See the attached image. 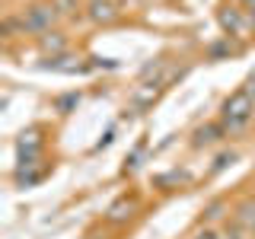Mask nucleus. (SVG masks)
<instances>
[{"label":"nucleus","instance_id":"obj_1","mask_svg":"<svg viewBox=\"0 0 255 239\" xmlns=\"http://www.w3.org/2000/svg\"><path fill=\"white\" fill-rule=\"evenodd\" d=\"M252 115H255V96L249 90H236V93H230V99L220 109V124L227 134H239L249 127Z\"/></svg>","mask_w":255,"mask_h":239},{"label":"nucleus","instance_id":"obj_2","mask_svg":"<svg viewBox=\"0 0 255 239\" xmlns=\"http://www.w3.org/2000/svg\"><path fill=\"white\" fill-rule=\"evenodd\" d=\"M58 6L54 3H32V6H26L22 10V16H19V22H22V35H45V32H51V26H54V19H58Z\"/></svg>","mask_w":255,"mask_h":239},{"label":"nucleus","instance_id":"obj_3","mask_svg":"<svg viewBox=\"0 0 255 239\" xmlns=\"http://www.w3.org/2000/svg\"><path fill=\"white\" fill-rule=\"evenodd\" d=\"M86 16H90L93 22H112V19L118 16V6L112 3V0H90Z\"/></svg>","mask_w":255,"mask_h":239},{"label":"nucleus","instance_id":"obj_4","mask_svg":"<svg viewBox=\"0 0 255 239\" xmlns=\"http://www.w3.org/2000/svg\"><path fill=\"white\" fill-rule=\"evenodd\" d=\"M45 70H54V74H80L83 70V64H80L77 58H70V54H58V58H48L42 61Z\"/></svg>","mask_w":255,"mask_h":239},{"label":"nucleus","instance_id":"obj_5","mask_svg":"<svg viewBox=\"0 0 255 239\" xmlns=\"http://www.w3.org/2000/svg\"><path fill=\"white\" fill-rule=\"evenodd\" d=\"M16 147H19V156H38V147H42V137H38V127H29V131L19 134V140H16Z\"/></svg>","mask_w":255,"mask_h":239},{"label":"nucleus","instance_id":"obj_6","mask_svg":"<svg viewBox=\"0 0 255 239\" xmlns=\"http://www.w3.org/2000/svg\"><path fill=\"white\" fill-rule=\"evenodd\" d=\"M220 26L227 29L230 35H243V32H246L243 10H236V6H227V10H220Z\"/></svg>","mask_w":255,"mask_h":239},{"label":"nucleus","instance_id":"obj_7","mask_svg":"<svg viewBox=\"0 0 255 239\" xmlns=\"http://www.w3.org/2000/svg\"><path fill=\"white\" fill-rule=\"evenodd\" d=\"M38 48L45 54H51V58H58V54L67 51V42H64V35H58V32H45V35H38Z\"/></svg>","mask_w":255,"mask_h":239},{"label":"nucleus","instance_id":"obj_8","mask_svg":"<svg viewBox=\"0 0 255 239\" xmlns=\"http://www.w3.org/2000/svg\"><path fill=\"white\" fill-rule=\"evenodd\" d=\"M220 134H227V131H223V124H207V127H198V131H195V143H198V147H201V143H214V140L220 137Z\"/></svg>","mask_w":255,"mask_h":239},{"label":"nucleus","instance_id":"obj_9","mask_svg":"<svg viewBox=\"0 0 255 239\" xmlns=\"http://www.w3.org/2000/svg\"><path fill=\"white\" fill-rule=\"evenodd\" d=\"M131 211H134V204L128 201V198H122L118 204L109 207V220H125V217H131Z\"/></svg>","mask_w":255,"mask_h":239},{"label":"nucleus","instance_id":"obj_10","mask_svg":"<svg viewBox=\"0 0 255 239\" xmlns=\"http://www.w3.org/2000/svg\"><path fill=\"white\" fill-rule=\"evenodd\" d=\"M207 54H211V58L217 61V58H223V54H236V45L230 42V35H227V38H223V42H217V45H211V51H207Z\"/></svg>","mask_w":255,"mask_h":239},{"label":"nucleus","instance_id":"obj_11","mask_svg":"<svg viewBox=\"0 0 255 239\" xmlns=\"http://www.w3.org/2000/svg\"><path fill=\"white\" fill-rule=\"evenodd\" d=\"M239 220H243L249 230H255V204H243V207H239Z\"/></svg>","mask_w":255,"mask_h":239},{"label":"nucleus","instance_id":"obj_12","mask_svg":"<svg viewBox=\"0 0 255 239\" xmlns=\"http://www.w3.org/2000/svg\"><path fill=\"white\" fill-rule=\"evenodd\" d=\"M51 3L58 6V13H64V16H67V13H77L80 0H51Z\"/></svg>","mask_w":255,"mask_h":239},{"label":"nucleus","instance_id":"obj_13","mask_svg":"<svg viewBox=\"0 0 255 239\" xmlns=\"http://www.w3.org/2000/svg\"><path fill=\"white\" fill-rule=\"evenodd\" d=\"M80 102V96H64V99H58V112H67V109H74Z\"/></svg>","mask_w":255,"mask_h":239},{"label":"nucleus","instance_id":"obj_14","mask_svg":"<svg viewBox=\"0 0 255 239\" xmlns=\"http://www.w3.org/2000/svg\"><path fill=\"white\" fill-rule=\"evenodd\" d=\"M204 217H207V220H217V217H220V204H211V207H207V214H204Z\"/></svg>","mask_w":255,"mask_h":239},{"label":"nucleus","instance_id":"obj_15","mask_svg":"<svg viewBox=\"0 0 255 239\" xmlns=\"http://www.w3.org/2000/svg\"><path fill=\"white\" fill-rule=\"evenodd\" d=\"M195 239H223V236H217V233H214V230H204V233H198Z\"/></svg>","mask_w":255,"mask_h":239},{"label":"nucleus","instance_id":"obj_16","mask_svg":"<svg viewBox=\"0 0 255 239\" xmlns=\"http://www.w3.org/2000/svg\"><path fill=\"white\" fill-rule=\"evenodd\" d=\"M243 6H246V10L252 13V19H255V0H243Z\"/></svg>","mask_w":255,"mask_h":239}]
</instances>
